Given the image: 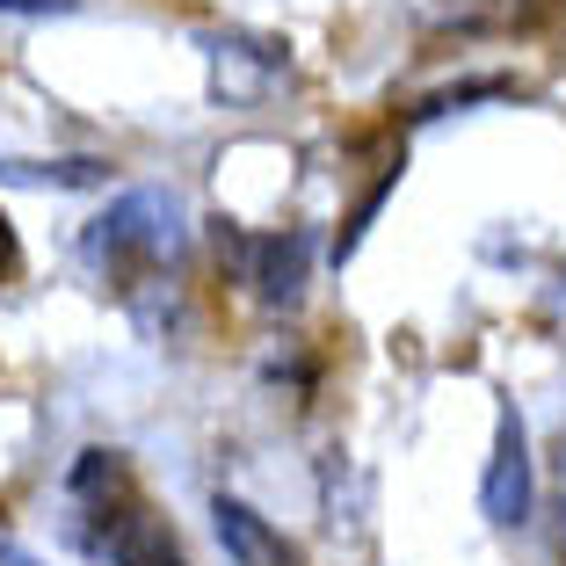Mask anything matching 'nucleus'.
I'll list each match as a JSON object with an SVG mask.
<instances>
[{
    "label": "nucleus",
    "mask_w": 566,
    "mask_h": 566,
    "mask_svg": "<svg viewBox=\"0 0 566 566\" xmlns=\"http://www.w3.org/2000/svg\"><path fill=\"white\" fill-rule=\"evenodd\" d=\"M175 248H182V211H175V197H160V189H132V197H117L87 226V254L109 262V269L160 262V254H175Z\"/></svg>",
    "instance_id": "obj_1"
},
{
    "label": "nucleus",
    "mask_w": 566,
    "mask_h": 566,
    "mask_svg": "<svg viewBox=\"0 0 566 566\" xmlns=\"http://www.w3.org/2000/svg\"><path fill=\"white\" fill-rule=\"evenodd\" d=\"M531 436H523V415L516 407H501L494 421V458H486V480H480V516L501 523V531H516L523 516H531Z\"/></svg>",
    "instance_id": "obj_2"
},
{
    "label": "nucleus",
    "mask_w": 566,
    "mask_h": 566,
    "mask_svg": "<svg viewBox=\"0 0 566 566\" xmlns=\"http://www.w3.org/2000/svg\"><path fill=\"white\" fill-rule=\"evenodd\" d=\"M95 552L109 566H182V545H175V531H167L160 516H146V509H124V516L102 523Z\"/></svg>",
    "instance_id": "obj_3"
},
{
    "label": "nucleus",
    "mask_w": 566,
    "mask_h": 566,
    "mask_svg": "<svg viewBox=\"0 0 566 566\" xmlns=\"http://www.w3.org/2000/svg\"><path fill=\"white\" fill-rule=\"evenodd\" d=\"M211 531H218V545L233 552L240 566H291V545H283V537L269 531V516H254L240 494L211 501Z\"/></svg>",
    "instance_id": "obj_4"
},
{
    "label": "nucleus",
    "mask_w": 566,
    "mask_h": 566,
    "mask_svg": "<svg viewBox=\"0 0 566 566\" xmlns=\"http://www.w3.org/2000/svg\"><path fill=\"white\" fill-rule=\"evenodd\" d=\"M305 262H313V248H305L298 233L291 240H262V248H254V291H262L269 305H291L305 291Z\"/></svg>",
    "instance_id": "obj_5"
},
{
    "label": "nucleus",
    "mask_w": 566,
    "mask_h": 566,
    "mask_svg": "<svg viewBox=\"0 0 566 566\" xmlns=\"http://www.w3.org/2000/svg\"><path fill=\"white\" fill-rule=\"evenodd\" d=\"M0 182L15 189H102L109 160H0Z\"/></svg>",
    "instance_id": "obj_6"
},
{
    "label": "nucleus",
    "mask_w": 566,
    "mask_h": 566,
    "mask_svg": "<svg viewBox=\"0 0 566 566\" xmlns=\"http://www.w3.org/2000/svg\"><path fill=\"white\" fill-rule=\"evenodd\" d=\"M117 494L124 486V450H81V465H73V494Z\"/></svg>",
    "instance_id": "obj_7"
},
{
    "label": "nucleus",
    "mask_w": 566,
    "mask_h": 566,
    "mask_svg": "<svg viewBox=\"0 0 566 566\" xmlns=\"http://www.w3.org/2000/svg\"><path fill=\"white\" fill-rule=\"evenodd\" d=\"M81 0H0V15H73Z\"/></svg>",
    "instance_id": "obj_8"
},
{
    "label": "nucleus",
    "mask_w": 566,
    "mask_h": 566,
    "mask_svg": "<svg viewBox=\"0 0 566 566\" xmlns=\"http://www.w3.org/2000/svg\"><path fill=\"white\" fill-rule=\"evenodd\" d=\"M15 226H8V211H0V276H8V269H15Z\"/></svg>",
    "instance_id": "obj_9"
},
{
    "label": "nucleus",
    "mask_w": 566,
    "mask_h": 566,
    "mask_svg": "<svg viewBox=\"0 0 566 566\" xmlns=\"http://www.w3.org/2000/svg\"><path fill=\"white\" fill-rule=\"evenodd\" d=\"M0 566H44V559H30V552H15V545H0Z\"/></svg>",
    "instance_id": "obj_10"
},
{
    "label": "nucleus",
    "mask_w": 566,
    "mask_h": 566,
    "mask_svg": "<svg viewBox=\"0 0 566 566\" xmlns=\"http://www.w3.org/2000/svg\"><path fill=\"white\" fill-rule=\"evenodd\" d=\"M552 319H566V276H559V291H552Z\"/></svg>",
    "instance_id": "obj_11"
}]
</instances>
